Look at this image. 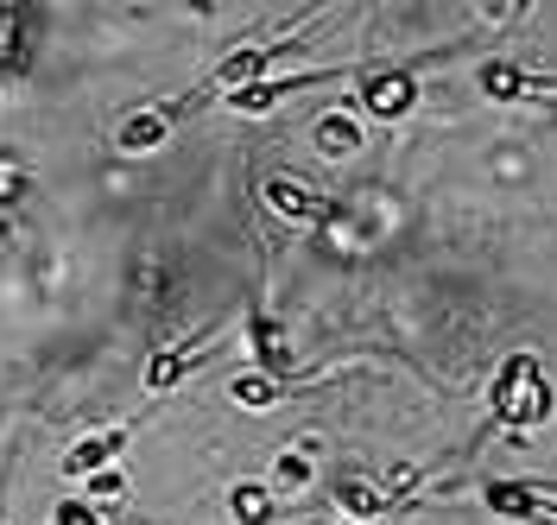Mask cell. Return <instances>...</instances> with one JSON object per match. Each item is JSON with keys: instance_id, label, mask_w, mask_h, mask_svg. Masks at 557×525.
Returning <instances> with one entry per match:
<instances>
[{"instance_id": "cell-1", "label": "cell", "mask_w": 557, "mask_h": 525, "mask_svg": "<svg viewBox=\"0 0 557 525\" xmlns=\"http://www.w3.org/2000/svg\"><path fill=\"white\" fill-rule=\"evenodd\" d=\"M487 399H494V418L507 424V430H539V424L552 418V374H545V367H539V354H507V361H500V374H494V392H487Z\"/></svg>"}, {"instance_id": "cell-2", "label": "cell", "mask_w": 557, "mask_h": 525, "mask_svg": "<svg viewBox=\"0 0 557 525\" xmlns=\"http://www.w3.org/2000/svg\"><path fill=\"white\" fill-rule=\"evenodd\" d=\"M418 71L412 64H361V114L368 121H381V127H393V121H406L418 108Z\"/></svg>"}, {"instance_id": "cell-3", "label": "cell", "mask_w": 557, "mask_h": 525, "mask_svg": "<svg viewBox=\"0 0 557 525\" xmlns=\"http://www.w3.org/2000/svg\"><path fill=\"white\" fill-rule=\"evenodd\" d=\"M482 500H487V513H500V520L552 525V500H545L539 488H525V482H487Z\"/></svg>"}, {"instance_id": "cell-4", "label": "cell", "mask_w": 557, "mask_h": 525, "mask_svg": "<svg viewBox=\"0 0 557 525\" xmlns=\"http://www.w3.org/2000/svg\"><path fill=\"white\" fill-rule=\"evenodd\" d=\"M317 482V455H311V443H292V450H278L273 455V468H267V488H273V500L285 507L292 493H305Z\"/></svg>"}, {"instance_id": "cell-5", "label": "cell", "mask_w": 557, "mask_h": 525, "mask_svg": "<svg viewBox=\"0 0 557 525\" xmlns=\"http://www.w3.org/2000/svg\"><path fill=\"white\" fill-rule=\"evenodd\" d=\"M121 450H127V424H114V430H96V437H83V443L64 455V475H70V482H89V475H96V468H108V462H114Z\"/></svg>"}, {"instance_id": "cell-6", "label": "cell", "mask_w": 557, "mask_h": 525, "mask_svg": "<svg viewBox=\"0 0 557 525\" xmlns=\"http://www.w3.org/2000/svg\"><path fill=\"white\" fill-rule=\"evenodd\" d=\"M267 210L285 215V222H330V203L311 197L298 177H273V184H267Z\"/></svg>"}, {"instance_id": "cell-7", "label": "cell", "mask_w": 557, "mask_h": 525, "mask_svg": "<svg viewBox=\"0 0 557 525\" xmlns=\"http://www.w3.org/2000/svg\"><path fill=\"white\" fill-rule=\"evenodd\" d=\"M311 140H317L323 159H355V146H361V121H355V108H330V114L311 127Z\"/></svg>"}, {"instance_id": "cell-8", "label": "cell", "mask_w": 557, "mask_h": 525, "mask_svg": "<svg viewBox=\"0 0 557 525\" xmlns=\"http://www.w3.org/2000/svg\"><path fill=\"white\" fill-rule=\"evenodd\" d=\"M278 520V500L267 482H235L228 488V525H267Z\"/></svg>"}, {"instance_id": "cell-9", "label": "cell", "mask_w": 557, "mask_h": 525, "mask_svg": "<svg viewBox=\"0 0 557 525\" xmlns=\"http://www.w3.org/2000/svg\"><path fill=\"white\" fill-rule=\"evenodd\" d=\"M172 134V108H139L121 121V152H152V146H165Z\"/></svg>"}, {"instance_id": "cell-10", "label": "cell", "mask_w": 557, "mask_h": 525, "mask_svg": "<svg viewBox=\"0 0 557 525\" xmlns=\"http://www.w3.org/2000/svg\"><path fill=\"white\" fill-rule=\"evenodd\" d=\"M336 513L355 520V525H368V520L386 513V493L374 488V482H355V475H348V482H336Z\"/></svg>"}, {"instance_id": "cell-11", "label": "cell", "mask_w": 557, "mask_h": 525, "mask_svg": "<svg viewBox=\"0 0 557 525\" xmlns=\"http://www.w3.org/2000/svg\"><path fill=\"white\" fill-rule=\"evenodd\" d=\"M228 399H235L242 412H273L278 399H285V380H273V374L253 367V374H235V380H228Z\"/></svg>"}, {"instance_id": "cell-12", "label": "cell", "mask_w": 557, "mask_h": 525, "mask_svg": "<svg viewBox=\"0 0 557 525\" xmlns=\"http://www.w3.org/2000/svg\"><path fill=\"white\" fill-rule=\"evenodd\" d=\"M51 525H102V520H96V500H58Z\"/></svg>"}, {"instance_id": "cell-13", "label": "cell", "mask_w": 557, "mask_h": 525, "mask_svg": "<svg viewBox=\"0 0 557 525\" xmlns=\"http://www.w3.org/2000/svg\"><path fill=\"white\" fill-rule=\"evenodd\" d=\"M89 493H96V500H114V493H127V475H121V468H114V475H89Z\"/></svg>"}, {"instance_id": "cell-14", "label": "cell", "mask_w": 557, "mask_h": 525, "mask_svg": "<svg viewBox=\"0 0 557 525\" xmlns=\"http://www.w3.org/2000/svg\"><path fill=\"white\" fill-rule=\"evenodd\" d=\"M552 525H557V500H552Z\"/></svg>"}]
</instances>
